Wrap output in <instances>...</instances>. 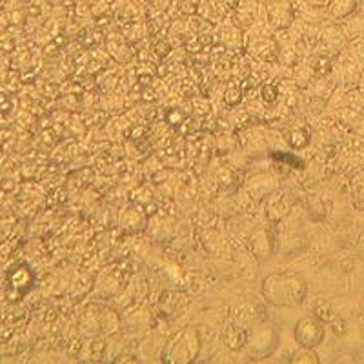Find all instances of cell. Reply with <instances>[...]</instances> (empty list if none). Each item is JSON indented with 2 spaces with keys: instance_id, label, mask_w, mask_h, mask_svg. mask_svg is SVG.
Returning a JSON list of instances; mask_svg holds the SVG:
<instances>
[{
  "instance_id": "5b68a950",
  "label": "cell",
  "mask_w": 364,
  "mask_h": 364,
  "mask_svg": "<svg viewBox=\"0 0 364 364\" xmlns=\"http://www.w3.org/2000/svg\"><path fill=\"white\" fill-rule=\"evenodd\" d=\"M268 15L271 26H275V28H285V26H288V20L282 19V17H294V11H291V8H289L286 2H275V4L269 6Z\"/></svg>"
},
{
  "instance_id": "3957f363",
  "label": "cell",
  "mask_w": 364,
  "mask_h": 364,
  "mask_svg": "<svg viewBox=\"0 0 364 364\" xmlns=\"http://www.w3.org/2000/svg\"><path fill=\"white\" fill-rule=\"evenodd\" d=\"M248 354L253 355L255 359H260L265 355H269L277 346V329L269 325L257 326L246 339Z\"/></svg>"
},
{
  "instance_id": "6da1fadb",
  "label": "cell",
  "mask_w": 364,
  "mask_h": 364,
  "mask_svg": "<svg viewBox=\"0 0 364 364\" xmlns=\"http://www.w3.org/2000/svg\"><path fill=\"white\" fill-rule=\"evenodd\" d=\"M262 295L277 306H294L303 303L306 295L305 279L297 274H275L262 282Z\"/></svg>"
},
{
  "instance_id": "8992f818",
  "label": "cell",
  "mask_w": 364,
  "mask_h": 364,
  "mask_svg": "<svg viewBox=\"0 0 364 364\" xmlns=\"http://www.w3.org/2000/svg\"><path fill=\"white\" fill-rule=\"evenodd\" d=\"M246 334L245 332H240L239 328H235V326H231L228 332H226V343H228V346L230 348H240V346L246 345Z\"/></svg>"
},
{
  "instance_id": "ba28073f",
  "label": "cell",
  "mask_w": 364,
  "mask_h": 364,
  "mask_svg": "<svg viewBox=\"0 0 364 364\" xmlns=\"http://www.w3.org/2000/svg\"><path fill=\"white\" fill-rule=\"evenodd\" d=\"M309 4H325L326 0H308Z\"/></svg>"
},
{
  "instance_id": "7a4b0ae2",
  "label": "cell",
  "mask_w": 364,
  "mask_h": 364,
  "mask_svg": "<svg viewBox=\"0 0 364 364\" xmlns=\"http://www.w3.org/2000/svg\"><path fill=\"white\" fill-rule=\"evenodd\" d=\"M199 348L200 343L199 337H197V332L191 328H184L170 339V343L166 346L164 359L168 363H190V361L197 357Z\"/></svg>"
},
{
  "instance_id": "52a82bcc",
  "label": "cell",
  "mask_w": 364,
  "mask_h": 364,
  "mask_svg": "<svg viewBox=\"0 0 364 364\" xmlns=\"http://www.w3.org/2000/svg\"><path fill=\"white\" fill-rule=\"evenodd\" d=\"M329 8L335 17H345L355 8V0H332Z\"/></svg>"
},
{
  "instance_id": "277c9868",
  "label": "cell",
  "mask_w": 364,
  "mask_h": 364,
  "mask_svg": "<svg viewBox=\"0 0 364 364\" xmlns=\"http://www.w3.org/2000/svg\"><path fill=\"white\" fill-rule=\"evenodd\" d=\"M323 337H325V328L317 320L303 319L295 326V339L303 348H315L317 345H320Z\"/></svg>"
}]
</instances>
